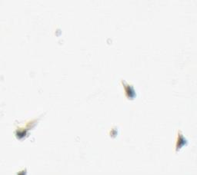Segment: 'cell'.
<instances>
[{
    "label": "cell",
    "mask_w": 197,
    "mask_h": 175,
    "mask_svg": "<svg viewBox=\"0 0 197 175\" xmlns=\"http://www.w3.org/2000/svg\"><path fill=\"white\" fill-rule=\"evenodd\" d=\"M123 84L124 85L125 88H126V93L127 97H128L129 98H130V99H133V98H135L136 92L135 91H134V89H133V88L132 87V86L129 85V84H126V83L123 82Z\"/></svg>",
    "instance_id": "6da1fadb"
},
{
    "label": "cell",
    "mask_w": 197,
    "mask_h": 175,
    "mask_svg": "<svg viewBox=\"0 0 197 175\" xmlns=\"http://www.w3.org/2000/svg\"><path fill=\"white\" fill-rule=\"evenodd\" d=\"M188 142H187V141L186 140L185 137L182 135L181 133L180 132V135H179V137H178V143H177V151H179V150H180V148L183 147V146H184L185 144H186Z\"/></svg>",
    "instance_id": "7a4b0ae2"
}]
</instances>
